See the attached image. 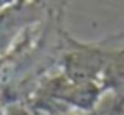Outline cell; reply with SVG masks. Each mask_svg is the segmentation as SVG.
Segmentation results:
<instances>
[{"label":"cell","mask_w":124,"mask_h":115,"mask_svg":"<svg viewBox=\"0 0 124 115\" xmlns=\"http://www.w3.org/2000/svg\"><path fill=\"white\" fill-rule=\"evenodd\" d=\"M102 86L105 93H110L116 101L124 105V47L109 53Z\"/></svg>","instance_id":"4"},{"label":"cell","mask_w":124,"mask_h":115,"mask_svg":"<svg viewBox=\"0 0 124 115\" xmlns=\"http://www.w3.org/2000/svg\"><path fill=\"white\" fill-rule=\"evenodd\" d=\"M0 115H5V110H4V107L0 105Z\"/></svg>","instance_id":"7"},{"label":"cell","mask_w":124,"mask_h":115,"mask_svg":"<svg viewBox=\"0 0 124 115\" xmlns=\"http://www.w3.org/2000/svg\"><path fill=\"white\" fill-rule=\"evenodd\" d=\"M105 90L102 83L73 81L58 74L41 88V98L48 101L63 103L80 113H93L102 101Z\"/></svg>","instance_id":"1"},{"label":"cell","mask_w":124,"mask_h":115,"mask_svg":"<svg viewBox=\"0 0 124 115\" xmlns=\"http://www.w3.org/2000/svg\"><path fill=\"white\" fill-rule=\"evenodd\" d=\"M49 115H90V113H80V112H58V113H49Z\"/></svg>","instance_id":"6"},{"label":"cell","mask_w":124,"mask_h":115,"mask_svg":"<svg viewBox=\"0 0 124 115\" xmlns=\"http://www.w3.org/2000/svg\"><path fill=\"white\" fill-rule=\"evenodd\" d=\"M43 5L32 2L0 4V53H7L16 37L31 24L41 20Z\"/></svg>","instance_id":"3"},{"label":"cell","mask_w":124,"mask_h":115,"mask_svg":"<svg viewBox=\"0 0 124 115\" xmlns=\"http://www.w3.org/2000/svg\"><path fill=\"white\" fill-rule=\"evenodd\" d=\"M109 53L95 44L78 42L66 37V51L61 58V74L73 81L102 83Z\"/></svg>","instance_id":"2"},{"label":"cell","mask_w":124,"mask_h":115,"mask_svg":"<svg viewBox=\"0 0 124 115\" xmlns=\"http://www.w3.org/2000/svg\"><path fill=\"white\" fill-rule=\"evenodd\" d=\"M5 115H32V113L22 105H14V107L5 110Z\"/></svg>","instance_id":"5"}]
</instances>
